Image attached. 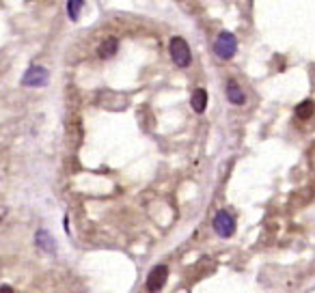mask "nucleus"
Segmentation results:
<instances>
[{"instance_id":"5","label":"nucleus","mask_w":315,"mask_h":293,"mask_svg":"<svg viewBox=\"0 0 315 293\" xmlns=\"http://www.w3.org/2000/svg\"><path fill=\"white\" fill-rule=\"evenodd\" d=\"M166 276H168V268L166 265H156L147 276V291H160L166 285Z\"/></svg>"},{"instance_id":"9","label":"nucleus","mask_w":315,"mask_h":293,"mask_svg":"<svg viewBox=\"0 0 315 293\" xmlns=\"http://www.w3.org/2000/svg\"><path fill=\"white\" fill-rule=\"evenodd\" d=\"M117 50H119V41L110 37V39H106V41L100 45L97 54H100V58H110V56H115V54H117Z\"/></svg>"},{"instance_id":"3","label":"nucleus","mask_w":315,"mask_h":293,"mask_svg":"<svg viewBox=\"0 0 315 293\" xmlns=\"http://www.w3.org/2000/svg\"><path fill=\"white\" fill-rule=\"evenodd\" d=\"M214 231L220 237H231L235 233V220L229 211H218L214 216Z\"/></svg>"},{"instance_id":"4","label":"nucleus","mask_w":315,"mask_h":293,"mask_svg":"<svg viewBox=\"0 0 315 293\" xmlns=\"http://www.w3.org/2000/svg\"><path fill=\"white\" fill-rule=\"evenodd\" d=\"M48 82V69L41 67V65H35V67H28L26 74L22 78L24 87H43Z\"/></svg>"},{"instance_id":"7","label":"nucleus","mask_w":315,"mask_h":293,"mask_svg":"<svg viewBox=\"0 0 315 293\" xmlns=\"http://www.w3.org/2000/svg\"><path fill=\"white\" fill-rule=\"evenodd\" d=\"M227 99L233 103V106H242V103L246 101V97H244V93H242V89L238 87V82H229L227 84Z\"/></svg>"},{"instance_id":"6","label":"nucleus","mask_w":315,"mask_h":293,"mask_svg":"<svg viewBox=\"0 0 315 293\" xmlns=\"http://www.w3.org/2000/svg\"><path fill=\"white\" fill-rule=\"evenodd\" d=\"M35 239H37V246H39V248H41L43 252H50V255H54V252H56L54 237H52L48 231H39Z\"/></svg>"},{"instance_id":"2","label":"nucleus","mask_w":315,"mask_h":293,"mask_svg":"<svg viewBox=\"0 0 315 293\" xmlns=\"http://www.w3.org/2000/svg\"><path fill=\"white\" fill-rule=\"evenodd\" d=\"M168 52H170V58L177 67H188L192 63V54H190V48L188 43L183 41L181 37H173L168 43Z\"/></svg>"},{"instance_id":"1","label":"nucleus","mask_w":315,"mask_h":293,"mask_svg":"<svg viewBox=\"0 0 315 293\" xmlns=\"http://www.w3.org/2000/svg\"><path fill=\"white\" fill-rule=\"evenodd\" d=\"M214 52H216L218 58H222V61L233 58L235 52H238V39H235L233 32L222 30L218 35V39H216V43H214Z\"/></svg>"},{"instance_id":"11","label":"nucleus","mask_w":315,"mask_h":293,"mask_svg":"<svg viewBox=\"0 0 315 293\" xmlns=\"http://www.w3.org/2000/svg\"><path fill=\"white\" fill-rule=\"evenodd\" d=\"M82 2L84 0H67V13L71 19H78V13L82 9Z\"/></svg>"},{"instance_id":"8","label":"nucleus","mask_w":315,"mask_h":293,"mask_svg":"<svg viewBox=\"0 0 315 293\" xmlns=\"http://www.w3.org/2000/svg\"><path fill=\"white\" fill-rule=\"evenodd\" d=\"M190 106H192L194 112H205L207 108V93L203 89H196L192 93V99H190Z\"/></svg>"},{"instance_id":"10","label":"nucleus","mask_w":315,"mask_h":293,"mask_svg":"<svg viewBox=\"0 0 315 293\" xmlns=\"http://www.w3.org/2000/svg\"><path fill=\"white\" fill-rule=\"evenodd\" d=\"M313 112H315V103L311 99H307V101H303V103H298V106H296V116H298V119H311Z\"/></svg>"}]
</instances>
